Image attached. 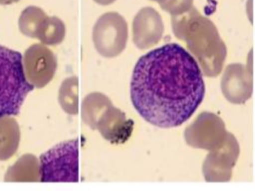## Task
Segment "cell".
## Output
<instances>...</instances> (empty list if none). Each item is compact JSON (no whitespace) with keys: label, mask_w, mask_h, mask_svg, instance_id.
Returning a JSON list of instances; mask_svg holds the SVG:
<instances>
[{"label":"cell","mask_w":255,"mask_h":191,"mask_svg":"<svg viewBox=\"0 0 255 191\" xmlns=\"http://www.w3.org/2000/svg\"><path fill=\"white\" fill-rule=\"evenodd\" d=\"M20 142V129L10 115L0 117V161L8 160L17 152Z\"/></svg>","instance_id":"7c38bea8"},{"label":"cell","mask_w":255,"mask_h":191,"mask_svg":"<svg viewBox=\"0 0 255 191\" xmlns=\"http://www.w3.org/2000/svg\"><path fill=\"white\" fill-rule=\"evenodd\" d=\"M221 89L228 101L243 104L253 94V71L241 63L227 66L221 80Z\"/></svg>","instance_id":"8fae6325"},{"label":"cell","mask_w":255,"mask_h":191,"mask_svg":"<svg viewBox=\"0 0 255 191\" xmlns=\"http://www.w3.org/2000/svg\"><path fill=\"white\" fill-rule=\"evenodd\" d=\"M81 116L86 125L98 129L112 143H126L133 130L134 122L127 118L124 112L115 108L107 95L98 92L85 97Z\"/></svg>","instance_id":"3957f363"},{"label":"cell","mask_w":255,"mask_h":191,"mask_svg":"<svg viewBox=\"0 0 255 191\" xmlns=\"http://www.w3.org/2000/svg\"><path fill=\"white\" fill-rule=\"evenodd\" d=\"M25 77L34 87L41 88L52 80L57 70V59L52 50L44 44H33L23 55Z\"/></svg>","instance_id":"ba28073f"},{"label":"cell","mask_w":255,"mask_h":191,"mask_svg":"<svg viewBox=\"0 0 255 191\" xmlns=\"http://www.w3.org/2000/svg\"><path fill=\"white\" fill-rule=\"evenodd\" d=\"M172 31L186 42L205 75L216 77L221 73L228 50L216 25L192 7L185 13L172 16Z\"/></svg>","instance_id":"7a4b0ae2"},{"label":"cell","mask_w":255,"mask_h":191,"mask_svg":"<svg viewBox=\"0 0 255 191\" xmlns=\"http://www.w3.org/2000/svg\"><path fill=\"white\" fill-rule=\"evenodd\" d=\"M18 0H0V3L1 4H9V3H12L14 2H17Z\"/></svg>","instance_id":"d6986e66"},{"label":"cell","mask_w":255,"mask_h":191,"mask_svg":"<svg viewBox=\"0 0 255 191\" xmlns=\"http://www.w3.org/2000/svg\"><path fill=\"white\" fill-rule=\"evenodd\" d=\"M66 31V25L59 17L47 16L38 28L37 38L44 45H58L65 38Z\"/></svg>","instance_id":"5bb4252c"},{"label":"cell","mask_w":255,"mask_h":191,"mask_svg":"<svg viewBox=\"0 0 255 191\" xmlns=\"http://www.w3.org/2000/svg\"><path fill=\"white\" fill-rule=\"evenodd\" d=\"M40 182H79V143L69 140L39 157Z\"/></svg>","instance_id":"5b68a950"},{"label":"cell","mask_w":255,"mask_h":191,"mask_svg":"<svg viewBox=\"0 0 255 191\" xmlns=\"http://www.w3.org/2000/svg\"><path fill=\"white\" fill-rule=\"evenodd\" d=\"M159 3L163 10L172 16L185 13L193 7V0H152Z\"/></svg>","instance_id":"e0dca14e"},{"label":"cell","mask_w":255,"mask_h":191,"mask_svg":"<svg viewBox=\"0 0 255 191\" xmlns=\"http://www.w3.org/2000/svg\"><path fill=\"white\" fill-rule=\"evenodd\" d=\"M5 182H40V164L37 157L26 154L10 166L4 175Z\"/></svg>","instance_id":"4fadbf2b"},{"label":"cell","mask_w":255,"mask_h":191,"mask_svg":"<svg viewBox=\"0 0 255 191\" xmlns=\"http://www.w3.org/2000/svg\"><path fill=\"white\" fill-rule=\"evenodd\" d=\"M165 26L160 14L152 7H144L132 22V39L138 48L145 50L162 38Z\"/></svg>","instance_id":"30bf717a"},{"label":"cell","mask_w":255,"mask_h":191,"mask_svg":"<svg viewBox=\"0 0 255 191\" xmlns=\"http://www.w3.org/2000/svg\"><path fill=\"white\" fill-rule=\"evenodd\" d=\"M33 88L24 74L20 52L0 45V117L18 115Z\"/></svg>","instance_id":"277c9868"},{"label":"cell","mask_w":255,"mask_h":191,"mask_svg":"<svg viewBox=\"0 0 255 191\" xmlns=\"http://www.w3.org/2000/svg\"><path fill=\"white\" fill-rule=\"evenodd\" d=\"M240 155V146L229 133L224 144L210 151L203 164V174L207 182H228Z\"/></svg>","instance_id":"9c48e42d"},{"label":"cell","mask_w":255,"mask_h":191,"mask_svg":"<svg viewBox=\"0 0 255 191\" xmlns=\"http://www.w3.org/2000/svg\"><path fill=\"white\" fill-rule=\"evenodd\" d=\"M59 102L68 115H75L79 112V79L70 76L63 80L59 90Z\"/></svg>","instance_id":"9a60e30c"},{"label":"cell","mask_w":255,"mask_h":191,"mask_svg":"<svg viewBox=\"0 0 255 191\" xmlns=\"http://www.w3.org/2000/svg\"><path fill=\"white\" fill-rule=\"evenodd\" d=\"M228 135L223 121L209 112L200 114L196 121L185 130V139L188 145L209 151L222 146Z\"/></svg>","instance_id":"52a82bcc"},{"label":"cell","mask_w":255,"mask_h":191,"mask_svg":"<svg viewBox=\"0 0 255 191\" xmlns=\"http://www.w3.org/2000/svg\"><path fill=\"white\" fill-rule=\"evenodd\" d=\"M128 39V23L115 11L102 14L93 26V44L97 52L106 58L120 55L126 48Z\"/></svg>","instance_id":"8992f818"},{"label":"cell","mask_w":255,"mask_h":191,"mask_svg":"<svg viewBox=\"0 0 255 191\" xmlns=\"http://www.w3.org/2000/svg\"><path fill=\"white\" fill-rule=\"evenodd\" d=\"M205 93L202 70L177 43L141 56L132 72L131 103L142 118L158 128L182 125L202 103Z\"/></svg>","instance_id":"6da1fadb"},{"label":"cell","mask_w":255,"mask_h":191,"mask_svg":"<svg viewBox=\"0 0 255 191\" xmlns=\"http://www.w3.org/2000/svg\"><path fill=\"white\" fill-rule=\"evenodd\" d=\"M47 17L40 7L29 5L21 12L18 18V27L25 36L37 38V32L42 22Z\"/></svg>","instance_id":"2e32d148"},{"label":"cell","mask_w":255,"mask_h":191,"mask_svg":"<svg viewBox=\"0 0 255 191\" xmlns=\"http://www.w3.org/2000/svg\"><path fill=\"white\" fill-rule=\"evenodd\" d=\"M96 3H100V4H103V5H107V4H110V3H114L115 0H94Z\"/></svg>","instance_id":"ac0fdd59"}]
</instances>
